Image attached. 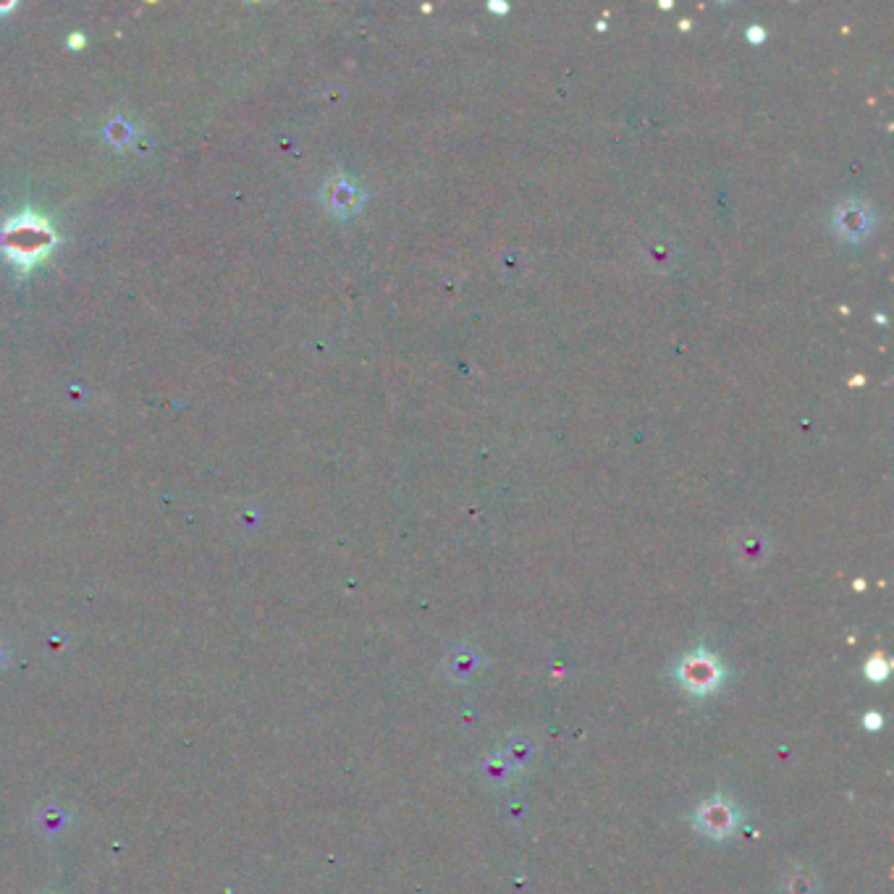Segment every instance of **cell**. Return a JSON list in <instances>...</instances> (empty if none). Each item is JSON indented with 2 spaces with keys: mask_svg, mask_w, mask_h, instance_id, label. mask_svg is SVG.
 <instances>
[{
  "mask_svg": "<svg viewBox=\"0 0 894 894\" xmlns=\"http://www.w3.org/2000/svg\"><path fill=\"white\" fill-rule=\"evenodd\" d=\"M866 674H868V680L881 682L889 674V664L884 659H881V656H874V659H871L866 664Z\"/></svg>",
  "mask_w": 894,
  "mask_h": 894,
  "instance_id": "obj_8",
  "label": "cell"
},
{
  "mask_svg": "<svg viewBox=\"0 0 894 894\" xmlns=\"http://www.w3.org/2000/svg\"><path fill=\"white\" fill-rule=\"evenodd\" d=\"M533 756H535V745L530 740H525V737H512V740L504 745V758L509 761V766H512L514 771L527 769V763L533 761Z\"/></svg>",
  "mask_w": 894,
  "mask_h": 894,
  "instance_id": "obj_6",
  "label": "cell"
},
{
  "mask_svg": "<svg viewBox=\"0 0 894 894\" xmlns=\"http://www.w3.org/2000/svg\"><path fill=\"white\" fill-rule=\"evenodd\" d=\"M677 680L685 687L687 693L693 695H708L714 693L716 687L724 680V669H721L719 659L714 653L708 651H695L690 656L682 659V664L677 666Z\"/></svg>",
  "mask_w": 894,
  "mask_h": 894,
  "instance_id": "obj_2",
  "label": "cell"
},
{
  "mask_svg": "<svg viewBox=\"0 0 894 894\" xmlns=\"http://www.w3.org/2000/svg\"><path fill=\"white\" fill-rule=\"evenodd\" d=\"M483 769H486L488 779H491V782H496V784H506V782H509V779L514 777V769H512V766H509V761H506L504 756L488 758Z\"/></svg>",
  "mask_w": 894,
  "mask_h": 894,
  "instance_id": "obj_7",
  "label": "cell"
},
{
  "mask_svg": "<svg viewBox=\"0 0 894 894\" xmlns=\"http://www.w3.org/2000/svg\"><path fill=\"white\" fill-rule=\"evenodd\" d=\"M782 894H818V876L813 868H790L782 879Z\"/></svg>",
  "mask_w": 894,
  "mask_h": 894,
  "instance_id": "obj_4",
  "label": "cell"
},
{
  "mask_svg": "<svg viewBox=\"0 0 894 894\" xmlns=\"http://www.w3.org/2000/svg\"><path fill=\"white\" fill-rule=\"evenodd\" d=\"M53 244H56V231L50 229L45 218L35 213L16 215L0 234V247L19 271H29L32 265L40 263Z\"/></svg>",
  "mask_w": 894,
  "mask_h": 894,
  "instance_id": "obj_1",
  "label": "cell"
},
{
  "mask_svg": "<svg viewBox=\"0 0 894 894\" xmlns=\"http://www.w3.org/2000/svg\"><path fill=\"white\" fill-rule=\"evenodd\" d=\"M879 721H881V719H879V714H868V716H866V727H868V729H879V727H881Z\"/></svg>",
  "mask_w": 894,
  "mask_h": 894,
  "instance_id": "obj_9",
  "label": "cell"
},
{
  "mask_svg": "<svg viewBox=\"0 0 894 894\" xmlns=\"http://www.w3.org/2000/svg\"><path fill=\"white\" fill-rule=\"evenodd\" d=\"M737 824H740V811L721 795H714L695 811V829L706 837L724 839L735 832Z\"/></svg>",
  "mask_w": 894,
  "mask_h": 894,
  "instance_id": "obj_3",
  "label": "cell"
},
{
  "mask_svg": "<svg viewBox=\"0 0 894 894\" xmlns=\"http://www.w3.org/2000/svg\"><path fill=\"white\" fill-rule=\"evenodd\" d=\"M480 666H483V661H480L478 653L457 651L454 656H449V661H446V672H449L454 680L465 682V680H470L472 674L478 672Z\"/></svg>",
  "mask_w": 894,
  "mask_h": 894,
  "instance_id": "obj_5",
  "label": "cell"
}]
</instances>
